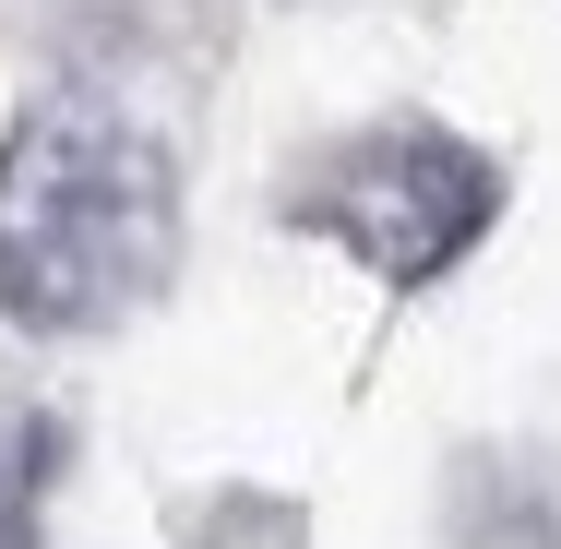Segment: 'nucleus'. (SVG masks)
Listing matches in <instances>:
<instances>
[{"mask_svg":"<svg viewBox=\"0 0 561 549\" xmlns=\"http://www.w3.org/2000/svg\"><path fill=\"white\" fill-rule=\"evenodd\" d=\"M180 251L168 144L108 96H48L0 144V311L36 334H84L156 299Z\"/></svg>","mask_w":561,"mask_h":549,"instance_id":"1","label":"nucleus"},{"mask_svg":"<svg viewBox=\"0 0 561 549\" xmlns=\"http://www.w3.org/2000/svg\"><path fill=\"white\" fill-rule=\"evenodd\" d=\"M311 216L335 227L370 275L419 287V275H443L454 251H478V227L502 216V168L478 144H454V131H370V144L335 156V180L311 192Z\"/></svg>","mask_w":561,"mask_h":549,"instance_id":"2","label":"nucleus"}]
</instances>
